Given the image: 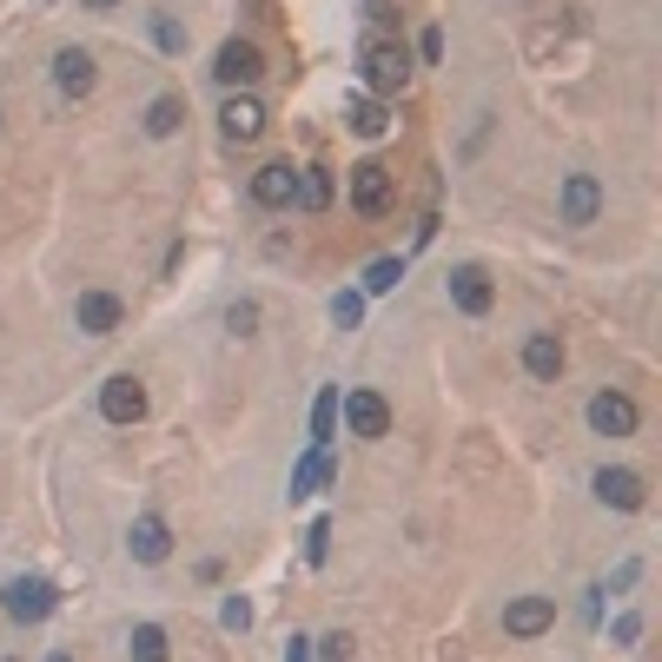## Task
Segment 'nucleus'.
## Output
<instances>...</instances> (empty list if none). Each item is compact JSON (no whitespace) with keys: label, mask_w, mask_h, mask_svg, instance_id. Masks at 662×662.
<instances>
[{"label":"nucleus","mask_w":662,"mask_h":662,"mask_svg":"<svg viewBox=\"0 0 662 662\" xmlns=\"http://www.w3.org/2000/svg\"><path fill=\"white\" fill-rule=\"evenodd\" d=\"M259 73H266V53H259L253 40H225L219 60H212V79H219V87H232V94H238V87H253Z\"/></svg>","instance_id":"4"},{"label":"nucleus","mask_w":662,"mask_h":662,"mask_svg":"<svg viewBox=\"0 0 662 662\" xmlns=\"http://www.w3.org/2000/svg\"><path fill=\"white\" fill-rule=\"evenodd\" d=\"M597 212H603V186L590 173H569L563 180V225H597Z\"/></svg>","instance_id":"8"},{"label":"nucleus","mask_w":662,"mask_h":662,"mask_svg":"<svg viewBox=\"0 0 662 662\" xmlns=\"http://www.w3.org/2000/svg\"><path fill=\"white\" fill-rule=\"evenodd\" d=\"M253 199H259V206H272V212H279V206H292V199H298V173H292L285 159L259 166V173H253Z\"/></svg>","instance_id":"12"},{"label":"nucleus","mask_w":662,"mask_h":662,"mask_svg":"<svg viewBox=\"0 0 662 662\" xmlns=\"http://www.w3.org/2000/svg\"><path fill=\"white\" fill-rule=\"evenodd\" d=\"M397 279H404V259H371L365 266V292H391Z\"/></svg>","instance_id":"24"},{"label":"nucleus","mask_w":662,"mask_h":662,"mask_svg":"<svg viewBox=\"0 0 662 662\" xmlns=\"http://www.w3.org/2000/svg\"><path fill=\"white\" fill-rule=\"evenodd\" d=\"M87 8H120V0H87Z\"/></svg>","instance_id":"35"},{"label":"nucleus","mask_w":662,"mask_h":662,"mask_svg":"<svg viewBox=\"0 0 662 662\" xmlns=\"http://www.w3.org/2000/svg\"><path fill=\"white\" fill-rule=\"evenodd\" d=\"M524 371H530V378H543V384L563 371V345H556V331H530V345H524Z\"/></svg>","instance_id":"17"},{"label":"nucleus","mask_w":662,"mask_h":662,"mask_svg":"<svg viewBox=\"0 0 662 662\" xmlns=\"http://www.w3.org/2000/svg\"><path fill=\"white\" fill-rule=\"evenodd\" d=\"M126 550H133V563H166V550H173V530H166V517H133V530H126Z\"/></svg>","instance_id":"10"},{"label":"nucleus","mask_w":662,"mask_h":662,"mask_svg":"<svg viewBox=\"0 0 662 662\" xmlns=\"http://www.w3.org/2000/svg\"><path fill=\"white\" fill-rule=\"evenodd\" d=\"M133 662H166V629L159 623H139L133 629Z\"/></svg>","instance_id":"23"},{"label":"nucleus","mask_w":662,"mask_h":662,"mask_svg":"<svg viewBox=\"0 0 662 662\" xmlns=\"http://www.w3.org/2000/svg\"><path fill=\"white\" fill-rule=\"evenodd\" d=\"M550 623H556V603H550V597H517V603L504 610V629H511V636H543Z\"/></svg>","instance_id":"16"},{"label":"nucleus","mask_w":662,"mask_h":662,"mask_svg":"<svg viewBox=\"0 0 662 662\" xmlns=\"http://www.w3.org/2000/svg\"><path fill=\"white\" fill-rule=\"evenodd\" d=\"M590 490L603 497L610 511H642V477H636V470H610V464H603V470L590 477Z\"/></svg>","instance_id":"11"},{"label":"nucleus","mask_w":662,"mask_h":662,"mask_svg":"<svg viewBox=\"0 0 662 662\" xmlns=\"http://www.w3.org/2000/svg\"><path fill=\"white\" fill-rule=\"evenodd\" d=\"M339 410H345L352 438H384V431H391V404H384L378 391H345V397H339Z\"/></svg>","instance_id":"6"},{"label":"nucleus","mask_w":662,"mask_h":662,"mask_svg":"<svg viewBox=\"0 0 662 662\" xmlns=\"http://www.w3.org/2000/svg\"><path fill=\"white\" fill-rule=\"evenodd\" d=\"M331 556V524H311V537H305V563H324Z\"/></svg>","instance_id":"28"},{"label":"nucleus","mask_w":662,"mask_h":662,"mask_svg":"<svg viewBox=\"0 0 662 662\" xmlns=\"http://www.w3.org/2000/svg\"><path fill=\"white\" fill-rule=\"evenodd\" d=\"M180 120H186L180 94H159V100L146 107V133H152V139H173V133H180Z\"/></svg>","instance_id":"21"},{"label":"nucleus","mask_w":662,"mask_h":662,"mask_svg":"<svg viewBox=\"0 0 662 662\" xmlns=\"http://www.w3.org/2000/svg\"><path fill=\"white\" fill-rule=\"evenodd\" d=\"M418 53H425V60H431V66H438V60H444V34H438V27H431V34H425V40H418Z\"/></svg>","instance_id":"31"},{"label":"nucleus","mask_w":662,"mask_h":662,"mask_svg":"<svg viewBox=\"0 0 662 662\" xmlns=\"http://www.w3.org/2000/svg\"><path fill=\"white\" fill-rule=\"evenodd\" d=\"M391 199H397L391 173H384L378 159H358V166H352V206H358L365 219H384V212H391Z\"/></svg>","instance_id":"2"},{"label":"nucleus","mask_w":662,"mask_h":662,"mask_svg":"<svg viewBox=\"0 0 662 662\" xmlns=\"http://www.w3.org/2000/svg\"><path fill=\"white\" fill-rule=\"evenodd\" d=\"M331 318H339V324H358V318H365V292H339V298H331Z\"/></svg>","instance_id":"26"},{"label":"nucleus","mask_w":662,"mask_h":662,"mask_svg":"<svg viewBox=\"0 0 662 662\" xmlns=\"http://www.w3.org/2000/svg\"><path fill=\"white\" fill-rule=\"evenodd\" d=\"M73 324H79V331H94V339H107V331H120V298H113V292H79Z\"/></svg>","instance_id":"13"},{"label":"nucleus","mask_w":662,"mask_h":662,"mask_svg":"<svg viewBox=\"0 0 662 662\" xmlns=\"http://www.w3.org/2000/svg\"><path fill=\"white\" fill-rule=\"evenodd\" d=\"M318 655H324V662H352V636H324Z\"/></svg>","instance_id":"29"},{"label":"nucleus","mask_w":662,"mask_h":662,"mask_svg":"<svg viewBox=\"0 0 662 662\" xmlns=\"http://www.w3.org/2000/svg\"><path fill=\"white\" fill-rule=\"evenodd\" d=\"M642 636V616H616V642H636Z\"/></svg>","instance_id":"32"},{"label":"nucleus","mask_w":662,"mask_h":662,"mask_svg":"<svg viewBox=\"0 0 662 662\" xmlns=\"http://www.w3.org/2000/svg\"><path fill=\"white\" fill-rule=\"evenodd\" d=\"M53 87H60L66 100L94 94V53H87V47H60V53H53Z\"/></svg>","instance_id":"9"},{"label":"nucleus","mask_w":662,"mask_h":662,"mask_svg":"<svg viewBox=\"0 0 662 662\" xmlns=\"http://www.w3.org/2000/svg\"><path fill=\"white\" fill-rule=\"evenodd\" d=\"M331 438H339V384H324V391L311 397V444L331 451Z\"/></svg>","instance_id":"19"},{"label":"nucleus","mask_w":662,"mask_h":662,"mask_svg":"<svg viewBox=\"0 0 662 662\" xmlns=\"http://www.w3.org/2000/svg\"><path fill=\"white\" fill-rule=\"evenodd\" d=\"M225 324H232V331H238V339H245V331H253V324H259V311H253V305H232V318H225Z\"/></svg>","instance_id":"30"},{"label":"nucleus","mask_w":662,"mask_h":662,"mask_svg":"<svg viewBox=\"0 0 662 662\" xmlns=\"http://www.w3.org/2000/svg\"><path fill=\"white\" fill-rule=\"evenodd\" d=\"M324 483H331V451L311 444V451L298 457V470H292V504H298V497H318Z\"/></svg>","instance_id":"18"},{"label":"nucleus","mask_w":662,"mask_h":662,"mask_svg":"<svg viewBox=\"0 0 662 662\" xmlns=\"http://www.w3.org/2000/svg\"><path fill=\"white\" fill-rule=\"evenodd\" d=\"M590 431H597V438H629V431H636V404H629L623 391H597V397H590Z\"/></svg>","instance_id":"7"},{"label":"nucleus","mask_w":662,"mask_h":662,"mask_svg":"<svg viewBox=\"0 0 662 662\" xmlns=\"http://www.w3.org/2000/svg\"><path fill=\"white\" fill-rule=\"evenodd\" d=\"M152 40H159L166 53H180V47H186V27H180L173 14H159V21H152Z\"/></svg>","instance_id":"25"},{"label":"nucleus","mask_w":662,"mask_h":662,"mask_svg":"<svg viewBox=\"0 0 662 662\" xmlns=\"http://www.w3.org/2000/svg\"><path fill=\"white\" fill-rule=\"evenodd\" d=\"M60 610V590L47 584V576H14L8 584V616L14 623H47Z\"/></svg>","instance_id":"3"},{"label":"nucleus","mask_w":662,"mask_h":662,"mask_svg":"<svg viewBox=\"0 0 662 662\" xmlns=\"http://www.w3.org/2000/svg\"><path fill=\"white\" fill-rule=\"evenodd\" d=\"M47 662H73V655H66V649H53V655H47Z\"/></svg>","instance_id":"34"},{"label":"nucleus","mask_w":662,"mask_h":662,"mask_svg":"<svg viewBox=\"0 0 662 662\" xmlns=\"http://www.w3.org/2000/svg\"><path fill=\"white\" fill-rule=\"evenodd\" d=\"M219 623H225V629H253V603H245V597H225Z\"/></svg>","instance_id":"27"},{"label":"nucleus","mask_w":662,"mask_h":662,"mask_svg":"<svg viewBox=\"0 0 662 662\" xmlns=\"http://www.w3.org/2000/svg\"><path fill=\"white\" fill-rule=\"evenodd\" d=\"M451 305L470 311V318L490 311V279H483V266H457V272H451Z\"/></svg>","instance_id":"15"},{"label":"nucleus","mask_w":662,"mask_h":662,"mask_svg":"<svg viewBox=\"0 0 662 662\" xmlns=\"http://www.w3.org/2000/svg\"><path fill=\"white\" fill-rule=\"evenodd\" d=\"M358 66H365V87L371 94H404V79H410V53L397 40H371L358 53Z\"/></svg>","instance_id":"1"},{"label":"nucleus","mask_w":662,"mask_h":662,"mask_svg":"<svg viewBox=\"0 0 662 662\" xmlns=\"http://www.w3.org/2000/svg\"><path fill=\"white\" fill-rule=\"evenodd\" d=\"M219 126H225V139H259V133H266V107H259L253 94H232V100L219 107Z\"/></svg>","instance_id":"14"},{"label":"nucleus","mask_w":662,"mask_h":662,"mask_svg":"<svg viewBox=\"0 0 662 662\" xmlns=\"http://www.w3.org/2000/svg\"><path fill=\"white\" fill-rule=\"evenodd\" d=\"M292 206H305V212H324L331 206V173H324V166H305V173H298V199Z\"/></svg>","instance_id":"22"},{"label":"nucleus","mask_w":662,"mask_h":662,"mask_svg":"<svg viewBox=\"0 0 662 662\" xmlns=\"http://www.w3.org/2000/svg\"><path fill=\"white\" fill-rule=\"evenodd\" d=\"M345 126H352L358 139H384V133H391V113H384L378 100H352V107H345Z\"/></svg>","instance_id":"20"},{"label":"nucleus","mask_w":662,"mask_h":662,"mask_svg":"<svg viewBox=\"0 0 662 662\" xmlns=\"http://www.w3.org/2000/svg\"><path fill=\"white\" fill-rule=\"evenodd\" d=\"M285 662H311V642H305V636H292V642H285Z\"/></svg>","instance_id":"33"},{"label":"nucleus","mask_w":662,"mask_h":662,"mask_svg":"<svg viewBox=\"0 0 662 662\" xmlns=\"http://www.w3.org/2000/svg\"><path fill=\"white\" fill-rule=\"evenodd\" d=\"M100 418H107V425H139V418H146V391H139V378L120 371V378L100 384Z\"/></svg>","instance_id":"5"}]
</instances>
